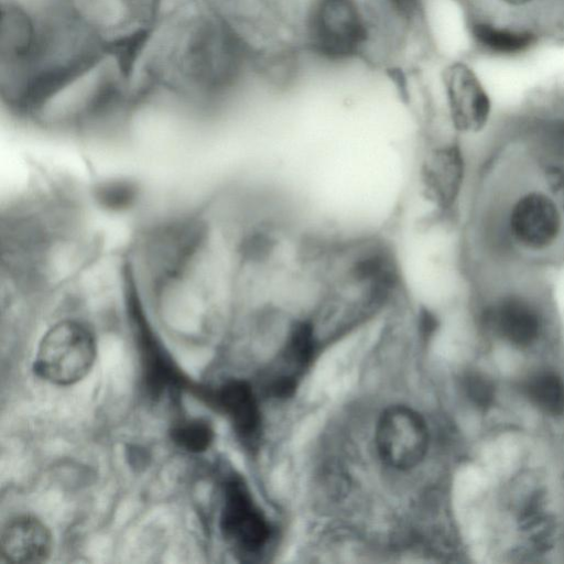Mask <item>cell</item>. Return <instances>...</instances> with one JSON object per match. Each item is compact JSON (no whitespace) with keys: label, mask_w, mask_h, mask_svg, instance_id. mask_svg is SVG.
Segmentation results:
<instances>
[{"label":"cell","mask_w":564,"mask_h":564,"mask_svg":"<svg viewBox=\"0 0 564 564\" xmlns=\"http://www.w3.org/2000/svg\"><path fill=\"white\" fill-rule=\"evenodd\" d=\"M449 122L454 131L471 134L481 131L489 120L491 104L475 73L455 63L444 74Z\"/></svg>","instance_id":"7"},{"label":"cell","mask_w":564,"mask_h":564,"mask_svg":"<svg viewBox=\"0 0 564 564\" xmlns=\"http://www.w3.org/2000/svg\"><path fill=\"white\" fill-rule=\"evenodd\" d=\"M97 337L80 316L57 318L43 333L33 360V371L55 386H70L83 380L94 367Z\"/></svg>","instance_id":"3"},{"label":"cell","mask_w":564,"mask_h":564,"mask_svg":"<svg viewBox=\"0 0 564 564\" xmlns=\"http://www.w3.org/2000/svg\"><path fill=\"white\" fill-rule=\"evenodd\" d=\"M212 399L228 417L238 437L246 445L253 446L260 437L261 413L249 382L230 379L214 391Z\"/></svg>","instance_id":"10"},{"label":"cell","mask_w":564,"mask_h":564,"mask_svg":"<svg viewBox=\"0 0 564 564\" xmlns=\"http://www.w3.org/2000/svg\"><path fill=\"white\" fill-rule=\"evenodd\" d=\"M564 217L549 193L529 191L519 196L508 214L511 239L522 249L539 252L561 236Z\"/></svg>","instance_id":"6"},{"label":"cell","mask_w":564,"mask_h":564,"mask_svg":"<svg viewBox=\"0 0 564 564\" xmlns=\"http://www.w3.org/2000/svg\"><path fill=\"white\" fill-rule=\"evenodd\" d=\"M467 162L459 141L433 132L421 135L412 166L419 226L447 219L462 198Z\"/></svg>","instance_id":"1"},{"label":"cell","mask_w":564,"mask_h":564,"mask_svg":"<svg viewBox=\"0 0 564 564\" xmlns=\"http://www.w3.org/2000/svg\"><path fill=\"white\" fill-rule=\"evenodd\" d=\"M473 34L476 42L495 54L513 55L527 51L535 41L529 32L500 29L487 23L474 25Z\"/></svg>","instance_id":"12"},{"label":"cell","mask_w":564,"mask_h":564,"mask_svg":"<svg viewBox=\"0 0 564 564\" xmlns=\"http://www.w3.org/2000/svg\"><path fill=\"white\" fill-rule=\"evenodd\" d=\"M543 180L549 194L564 217V164L550 162L543 169Z\"/></svg>","instance_id":"16"},{"label":"cell","mask_w":564,"mask_h":564,"mask_svg":"<svg viewBox=\"0 0 564 564\" xmlns=\"http://www.w3.org/2000/svg\"><path fill=\"white\" fill-rule=\"evenodd\" d=\"M464 389L469 400L479 409L490 408L495 400V384L485 375L470 372L464 378Z\"/></svg>","instance_id":"15"},{"label":"cell","mask_w":564,"mask_h":564,"mask_svg":"<svg viewBox=\"0 0 564 564\" xmlns=\"http://www.w3.org/2000/svg\"><path fill=\"white\" fill-rule=\"evenodd\" d=\"M219 527L228 544L242 555L259 553L270 538V527L240 478H230L224 486Z\"/></svg>","instance_id":"5"},{"label":"cell","mask_w":564,"mask_h":564,"mask_svg":"<svg viewBox=\"0 0 564 564\" xmlns=\"http://www.w3.org/2000/svg\"><path fill=\"white\" fill-rule=\"evenodd\" d=\"M301 30L305 45L321 57L345 61L366 54L376 25L361 0H308Z\"/></svg>","instance_id":"2"},{"label":"cell","mask_w":564,"mask_h":564,"mask_svg":"<svg viewBox=\"0 0 564 564\" xmlns=\"http://www.w3.org/2000/svg\"><path fill=\"white\" fill-rule=\"evenodd\" d=\"M50 529L32 514H19L4 523L0 534V555L9 563H42L52 552Z\"/></svg>","instance_id":"9"},{"label":"cell","mask_w":564,"mask_h":564,"mask_svg":"<svg viewBox=\"0 0 564 564\" xmlns=\"http://www.w3.org/2000/svg\"><path fill=\"white\" fill-rule=\"evenodd\" d=\"M503 1L509 4L521 6V4L529 2L530 0H503Z\"/></svg>","instance_id":"17"},{"label":"cell","mask_w":564,"mask_h":564,"mask_svg":"<svg viewBox=\"0 0 564 564\" xmlns=\"http://www.w3.org/2000/svg\"><path fill=\"white\" fill-rule=\"evenodd\" d=\"M170 436L180 449L199 454L206 452L214 441V430L204 419H185L174 424Z\"/></svg>","instance_id":"13"},{"label":"cell","mask_w":564,"mask_h":564,"mask_svg":"<svg viewBox=\"0 0 564 564\" xmlns=\"http://www.w3.org/2000/svg\"><path fill=\"white\" fill-rule=\"evenodd\" d=\"M380 458L399 470L411 469L424 458L429 429L424 419L411 408L393 405L380 416L376 427Z\"/></svg>","instance_id":"4"},{"label":"cell","mask_w":564,"mask_h":564,"mask_svg":"<svg viewBox=\"0 0 564 564\" xmlns=\"http://www.w3.org/2000/svg\"><path fill=\"white\" fill-rule=\"evenodd\" d=\"M538 143L553 162L564 164V119H556L542 126Z\"/></svg>","instance_id":"14"},{"label":"cell","mask_w":564,"mask_h":564,"mask_svg":"<svg viewBox=\"0 0 564 564\" xmlns=\"http://www.w3.org/2000/svg\"><path fill=\"white\" fill-rule=\"evenodd\" d=\"M528 399L542 412L558 416L564 414V381L553 371H539L523 384Z\"/></svg>","instance_id":"11"},{"label":"cell","mask_w":564,"mask_h":564,"mask_svg":"<svg viewBox=\"0 0 564 564\" xmlns=\"http://www.w3.org/2000/svg\"><path fill=\"white\" fill-rule=\"evenodd\" d=\"M482 321L495 335L517 347L534 344L543 328L539 308L519 295L499 299L486 308Z\"/></svg>","instance_id":"8"}]
</instances>
